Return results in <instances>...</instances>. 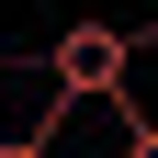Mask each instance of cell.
I'll return each instance as SVG.
<instances>
[{
	"instance_id": "2",
	"label": "cell",
	"mask_w": 158,
	"mask_h": 158,
	"mask_svg": "<svg viewBox=\"0 0 158 158\" xmlns=\"http://www.w3.org/2000/svg\"><path fill=\"white\" fill-rule=\"evenodd\" d=\"M0 158H56V147H45V135H0Z\"/></svg>"
},
{
	"instance_id": "1",
	"label": "cell",
	"mask_w": 158,
	"mask_h": 158,
	"mask_svg": "<svg viewBox=\"0 0 158 158\" xmlns=\"http://www.w3.org/2000/svg\"><path fill=\"white\" fill-rule=\"evenodd\" d=\"M124 158H158V124H147V113L124 124Z\"/></svg>"
}]
</instances>
